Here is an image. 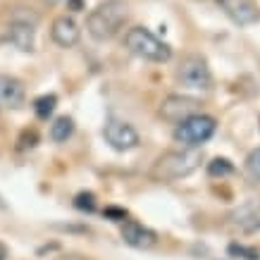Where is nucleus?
<instances>
[{
  "mask_svg": "<svg viewBox=\"0 0 260 260\" xmlns=\"http://www.w3.org/2000/svg\"><path fill=\"white\" fill-rule=\"evenodd\" d=\"M203 162V153L198 148H181V150H167L162 153L153 167H150V179L160 184H172L184 177L193 174Z\"/></svg>",
  "mask_w": 260,
  "mask_h": 260,
  "instance_id": "1",
  "label": "nucleus"
},
{
  "mask_svg": "<svg viewBox=\"0 0 260 260\" xmlns=\"http://www.w3.org/2000/svg\"><path fill=\"white\" fill-rule=\"evenodd\" d=\"M129 19V3L126 0H103L86 17V31L95 41H110Z\"/></svg>",
  "mask_w": 260,
  "mask_h": 260,
  "instance_id": "2",
  "label": "nucleus"
},
{
  "mask_svg": "<svg viewBox=\"0 0 260 260\" xmlns=\"http://www.w3.org/2000/svg\"><path fill=\"white\" fill-rule=\"evenodd\" d=\"M124 46L136 57H143L148 62H167L172 57V48L165 41H160L155 34H150L146 26H134L124 34Z\"/></svg>",
  "mask_w": 260,
  "mask_h": 260,
  "instance_id": "3",
  "label": "nucleus"
},
{
  "mask_svg": "<svg viewBox=\"0 0 260 260\" xmlns=\"http://www.w3.org/2000/svg\"><path fill=\"white\" fill-rule=\"evenodd\" d=\"M215 129H217V119L213 115L198 112V115L184 119L174 126V141L184 143L186 148H198V146H203L205 141L213 139Z\"/></svg>",
  "mask_w": 260,
  "mask_h": 260,
  "instance_id": "4",
  "label": "nucleus"
},
{
  "mask_svg": "<svg viewBox=\"0 0 260 260\" xmlns=\"http://www.w3.org/2000/svg\"><path fill=\"white\" fill-rule=\"evenodd\" d=\"M177 81L181 86L193 88V91H210L213 86V72L201 55H186L181 57L177 67Z\"/></svg>",
  "mask_w": 260,
  "mask_h": 260,
  "instance_id": "5",
  "label": "nucleus"
},
{
  "mask_svg": "<svg viewBox=\"0 0 260 260\" xmlns=\"http://www.w3.org/2000/svg\"><path fill=\"white\" fill-rule=\"evenodd\" d=\"M198 112H201V101L191 98V95H179V93L167 95L158 108L160 117L165 119V122H170V124H174V126L179 124V122H184V119L198 115Z\"/></svg>",
  "mask_w": 260,
  "mask_h": 260,
  "instance_id": "6",
  "label": "nucleus"
},
{
  "mask_svg": "<svg viewBox=\"0 0 260 260\" xmlns=\"http://www.w3.org/2000/svg\"><path fill=\"white\" fill-rule=\"evenodd\" d=\"M227 227L239 234H255L260 232V198H251L234 208L227 215Z\"/></svg>",
  "mask_w": 260,
  "mask_h": 260,
  "instance_id": "7",
  "label": "nucleus"
},
{
  "mask_svg": "<svg viewBox=\"0 0 260 260\" xmlns=\"http://www.w3.org/2000/svg\"><path fill=\"white\" fill-rule=\"evenodd\" d=\"M103 136L105 141L110 143V148L124 153V150H134L139 146V132L129 122H122V119H110L108 124L103 126Z\"/></svg>",
  "mask_w": 260,
  "mask_h": 260,
  "instance_id": "8",
  "label": "nucleus"
},
{
  "mask_svg": "<svg viewBox=\"0 0 260 260\" xmlns=\"http://www.w3.org/2000/svg\"><path fill=\"white\" fill-rule=\"evenodd\" d=\"M222 10L229 15L232 22L239 26H248V24L260 22V5L255 0H217Z\"/></svg>",
  "mask_w": 260,
  "mask_h": 260,
  "instance_id": "9",
  "label": "nucleus"
},
{
  "mask_svg": "<svg viewBox=\"0 0 260 260\" xmlns=\"http://www.w3.org/2000/svg\"><path fill=\"white\" fill-rule=\"evenodd\" d=\"M79 36H81L79 24L74 22L72 17H67V15L55 17L53 24H50V39L55 41L60 48L77 46V43H79Z\"/></svg>",
  "mask_w": 260,
  "mask_h": 260,
  "instance_id": "10",
  "label": "nucleus"
},
{
  "mask_svg": "<svg viewBox=\"0 0 260 260\" xmlns=\"http://www.w3.org/2000/svg\"><path fill=\"white\" fill-rule=\"evenodd\" d=\"M122 239H124L126 246H132V248H153V246L158 244V234L153 232V229L143 227L141 222H134V220H126L124 227H122Z\"/></svg>",
  "mask_w": 260,
  "mask_h": 260,
  "instance_id": "11",
  "label": "nucleus"
},
{
  "mask_svg": "<svg viewBox=\"0 0 260 260\" xmlns=\"http://www.w3.org/2000/svg\"><path fill=\"white\" fill-rule=\"evenodd\" d=\"M34 26L36 22L12 17L8 24V41L19 50H34V31H36Z\"/></svg>",
  "mask_w": 260,
  "mask_h": 260,
  "instance_id": "12",
  "label": "nucleus"
},
{
  "mask_svg": "<svg viewBox=\"0 0 260 260\" xmlns=\"http://www.w3.org/2000/svg\"><path fill=\"white\" fill-rule=\"evenodd\" d=\"M24 84L15 77L0 74V108H19L24 103Z\"/></svg>",
  "mask_w": 260,
  "mask_h": 260,
  "instance_id": "13",
  "label": "nucleus"
},
{
  "mask_svg": "<svg viewBox=\"0 0 260 260\" xmlns=\"http://www.w3.org/2000/svg\"><path fill=\"white\" fill-rule=\"evenodd\" d=\"M74 134V119L72 117H57L53 124H50V139L55 143H62V141H67L70 136Z\"/></svg>",
  "mask_w": 260,
  "mask_h": 260,
  "instance_id": "14",
  "label": "nucleus"
},
{
  "mask_svg": "<svg viewBox=\"0 0 260 260\" xmlns=\"http://www.w3.org/2000/svg\"><path fill=\"white\" fill-rule=\"evenodd\" d=\"M55 105H57V95L55 93L41 95V98L34 101V112H36V117L48 119L50 115H53V110H55Z\"/></svg>",
  "mask_w": 260,
  "mask_h": 260,
  "instance_id": "15",
  "label": "nucleus"
},
{
  "mask_svg": "<svg viewBox=\"0 0 260 260\" xmlns=\"http://www.w3.org/2000/svg\"><path fill=\"white\" fill-rule=\"evenodd\" d=\"M234 172V165L227 158H215L213 162H208V174L210 177H227Z\"/></svg>",
  "mask_w": 260,
  "mask_h": 260,
  "instance_id": "16",
  "label": "nucleus"
},
{
  "mask_svg": "<svg viewBox=\"0 0 260 260\" xmlns=\"http://www.w3.org/2000/svg\"><path fill=\"white\" fill-rule=\"evenodd\" d=\"M229 255H239V258H244V260H260L258 248H248V246H241V244L229 246Z\"/></svg>",
  "mask_w": 260,
  "mask_h": 260,
  "instance_id": "17",
  "label": "nucleus"
},
{
  "mask_svg": "<svg viewBox=\"0 0 260 260\" xmlns=\"http://www.w3.org/2000/svg\"><path fill=\"white\" fill-rule=\"evenodd\" d=\"M246 172L251 174L255 181H260V148L253 150L251 155L246 158Z\"/></svg>",
  "mask_w": 260,
  "mask_h": 260,
  "instance_id": "18",
  "label": "nucleus"
},
{
  "mask_svg": "<svg viewBox=\"0 0 260 260\" xmlns=\"http://www.w3.org/2000/svg\"><path fill=\"white\" fill-rule=\"evenodd\" d=\"M74 205L79 208V210H95V196L93 193H79V196L74 198Z\"/></svg>",
  "mask_w": 260,
  "mask_h": 260,
  "instance_id": "19",
  "label": "nucleus"
},
{
  "mask_svg": "<svg viewBox=\"0 0 260 260\" xmlns=\"http://www.w3.org/2000/svg\"><path fill=\"white\" fill-rule=\"evenodd\" d=\"M105 215L119 222V220H124L126 217V210H122V208H105Z\"/></svg>",
  "mask_w": 260,
  "mask_h": 260,
  "instance_id": "20",
  "label": "nucleus"
},
{
  "mask_svg": "<svg viewBox=\"0 0 260 260\" xmlns=\"http://www.w3.org/2000/svg\"><path fill=\"white\" fill-rule=\"evenodd\" d=\"M67 5H70V10L79 12V10H84V0H67Z\"/></svg>",
  "mask_w": 260,
  "mask_h": 260,
  "instance_id": "21",
  "label": "nucleus"
},
{
  "mask_svg": "<svg viewBox=\"0 0 260 260\" xmlns=\"http://www.w3.org/2000/svg\"><path fill=\"white\" fill-rule=\"evenodd\" d=\"M0 260H8V246L0 241Z\"/></svg>",
  "mask_w": 260,
  "mask_h": 260,
  "instance_id": "22",
  "label": "nucleus"
},
{
  "mask_svg": "<svg viewBox=\"0 0 260 260\" xmlns=\"http://www.w3.org/2000/svg\"><path fill=\"white\" fill-rule=\"evenodd\" d=\"M46 3H57V0H46Z\"/></svg>",
  "mask_w": 260,
  "mask_h": 260,
  "instance_id": "23",
  "label": "nucleus"
}]
</instances>
